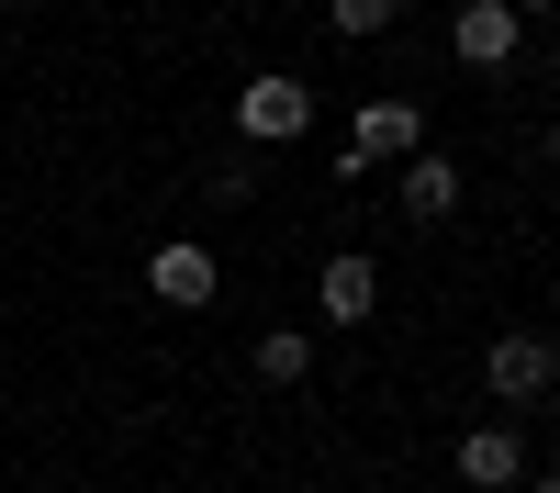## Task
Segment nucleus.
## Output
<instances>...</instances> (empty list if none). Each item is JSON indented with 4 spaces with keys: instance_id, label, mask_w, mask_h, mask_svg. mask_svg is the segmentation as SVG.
<instances>
[{
    "instance_id": "nucleus-7",
    "label": "nucleus",
    "mask_w": 560,
    "mask_h": 493,
    "mask_svg": "<svg viewBox=\"0 0 560 493\" xmlns=\"http://www.w3.org/2000/svg\"><path fill=\"white\" fill-rule=\"evenodd\" d=\"M459 482H482V493L527 482V448H516V426H471V437H459Z\"/></svg>"
},
{
    "instance_id": "nucleus-2",
    "label": "nucleus",
    "mask_w": 560,
    "mask_h": 493,
    "mask_svg": "<svg viewBox=\"0 0 560 493\" xmlns=\"http://www.w3.org/2000/svg\"><path fill=\"white\" fill-rule=\"evenodd\" d=\"M236 124H247V146H292V134L314 124V90H303L292 68H269V79L236 90Z\"/></svg>"
},
{
    "instance_id": "nucleus-4",
    "label": "nucleus",
    "mask_w": 560,
    "mask_h": 493,
    "mask_svg": "<svg viewBox=\"0 0 560 493\" xmlns=\"http://www.w3.org/2000/svg\"><path fill=\"white\" fill-rule=\"evenodd\" d=\"M549 371H560V348H549V337H493V348H482V382H493L504 403H538Z\"/></svg>"
},
{
    "instance_id": "nucleus-8",
    "label": "nucleus",
    "mask_w": 560,
    "mask_h": 493,
    "mask_svg": "<svg viewBox=\"0 0 560 493\" xmlns=\"http://www.w3.org/2000/svg\"><path fill=\"white\" fill-rule=\"evenodd\" d=\"M404 213H415V224H438V213H459V157H438V146H415V157H404Z\"/></svg>"
},
{
    "instance_id": "nucleus-12",
    "label": "nucleus",
    "mask_w": 560,
    "mask_h": 493,
    "mask_svg": "<svg viewBox=\"0 0 560 493\" xmlns=\"http://www.w3.org/2000/svg\"><path fill=\"white\" fill-rule=\"evenodd\" d=\"M527 493H560V471H538V482H527Z\"/></svg>"
},
{
    "instance_id": "nucleus-13",
    "label": "nucleus",
    "mask_w": 560,
    "mask_h": 493,
    "mask_svg": "<svg viewBox=\"0 0 560 493\" xmlns=\"http://www.w3.org/2000/svg\"><path fill=\"white\" fill-rule=\"evenodd\" d=\"M549 79H560V45H549Z\"/></svg>"
},
{
    "instance_id": "nucleus-5",
    "label": "nucleus",
    "mask_w": 560,
    "mask_h": 493,
    "mask_svg": "<svg viewBox=\"0 0 560 493\" xmlns=\"http://www.w3.org/2000/svg\"><path fill=\"white\" fill-rule=\"evenodd\" d=\"M314 303H325V326H370V303H382V269H370L359 247H337L314 269Z\"/></svg>"
},
{
    "instance_id": "nucleus-1",
    "label": "nucleus",
    "mask_w": 560,
    "mask_h": 493,
    "mask_svg": "<svg viewBox=\"0 0 560 493\" xmlns=\"http://www.w3.org/2000/svg\"><path fill=\"white\" fill-rule=\"evenodd\" d=\"M415 146H427V113H415L404 90H382V102H359V134L337 146V179H370L382 157H415Z\"/></svg>"
},
{
    "instance_id": "nucleus-10",
    "label": "nucleus",
    "mask_w": 560,
    "mask_h": 493,
    "mask_svg": "<svg viewBox=\"0 0 560 493\" xmlns=\"http://www.w3.org/2000/svg\"><path fill=\"white\" fill-rule=\"evenodd\" d=\"M393 23V0H337V34H382Z\"/></svg>"
},
{
    "instance_id": "nucleus-9",
    "label": "nucleus",
    "mask_w": 560,
    "mask_h": 493,
    "mask_svg": "<svg viewBox=\"0 0 560 493\" xmlns=\"http://www.w3.org/2000/svg\"><path fill=\"white\" fill-rule=\"evenodd\" d=\"M303 371H314V337H292V326H280V337H258V382H269V392H292Z\"/></svg>"
},
{
    "instance_id": "nucleus-14",
    "label": "nucleus",
    "mask_w": 560,
    "mask_h": 493,
    "mask_svg": "<svg viewBox=\"0 0 560 493\" xmlns=\"http://www.w3.org/2000/svg\"><path fill=\"white\" fill-rule=\"evenodd\" d=\"M549 146H560V124H549Z\"/></svg>"
},
{
    "instance_id": "nucleus-3",
    "label": "nucleus",
    "mask_w": 560,
    "mask_h": 493,
    "mask_svg": "<svg viewBox=\"0 0 560 493\" xmlns=\"http://www.w3.org/2000/svg\"><path fill=\"white\" fill-rule=\"evenodd\" d=\"M147 292H158L168 314H202V303L224 292V269H213V247H191V236H168V247L147 258Z\"/></svg>"
},
{
    "instance_id": "nucleus-6",
    "label": "nucleus",
    "mask_w": 560,
    "mask_h": 493,
    "mask_svg": "<svg viewBox=\"0 0 560 493\" xmlns=\"http://www.w3.org/2000/svg\"><path fill=\"white\" fill-rule=\"evenodd\" d=\"M448 45H459V68H504L516 57V12H504V0H471V12L448 23Z\"/></svg>"
},
{
    "instance_id": "nucleus-11",
    "label": "nucleus",
    "mask_w": 560,
    "mask_h": 493,
    "mask_svg": "<svg viewBox=\"0 0 560 493\" xmlns=\"http://www.w3.org/2000/svg\"><path fill=\"white\" fill-rule=\"evenodd\" d=\"M504 12H516V23H538V12H560V0H504Z\"/></svg>"
}]
</instances>
